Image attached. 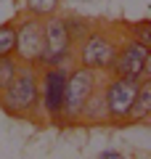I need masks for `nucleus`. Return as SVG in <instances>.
Masks as SVG:
<instances>
[{
	"mask_svg": "<svg viewBox=\"0 0 151 159\" xmlns=\"http://www.w3.org/2000/svg\"><path fill=\"white\" fill-rule=\"evenodd\" d=\"M43 53V19L40 16H27L16 24V48L13 56L21 64H40Z\"/></svg>",
	"mask_w": 151,
	"mask_h": 159,
	"instance_id": "obj_8",
	"label": "nucleus"
},
{
	"mask_svg": "<svg viewBox=\"0 0 151 159\" xmlns=\"http://www.w3.org/2000/svg\"><path fill=\"white\" fill-rule=\"evenodd\" d=\"M66 74H69V66H66V64L45 66V72H40V106H43L45 114L53 117V119H61Z\"/></svg>",
	"mask_w": 151,
	"mask_h": 159,
	"instance_id": "obj_7",
	"label": "nucleus"
},
{
	"mask_svg": "<svg viewBox=\"0 0 151 159\" xmlns=\"http://www.w3.org/2000/svg\"><path fill=\"white\" fill-rule=\"evenodd\" d=\"M149 114H151V82L146 77V80H140L138 96L133 101V109H130L127 119L130 122H143V119H149Z\"/></svg>",
	"mask_w": 151,
	"mask_h": 159,
	"instance_id": "obj_9",
	"label": "nucleus"
},
{
	"mask_svg": "<svg viewBox=\"0 0 151 159\" xmlns=\"http://www.w3.org/2000/svg\"><path fill=\"white\" fill-rule=\"evenodd\" d=\"M19 66H21V61H19L13 53H8V56H0V90L11 82L13 77H16Z\"/></svg>",
	"mask_w": 151,
	"mask_h": 159,
	"instance_id": "obj_10",
	"label": "nucleus"
},
{
	"mask_svg": "<svg viewBox=\"0 0 151 159\" xmlns=\"http://www.w3.org/2000/svg\"><path fill=\"white\" fill-rule=\"evenodd\" d=\"M66 29H69V37H72V43L77 45L80 40H82L85 34L90 32V24L85 21V19H80V16H66Z\"/></svg>",
	"mask_w": 151,
	"mask_h": 159,
	"instance_id": "obj_13",
	"label": "nucleus"
},
{
	"mask_svg": "<svg viewBox=\"0 0 151 159\" xmlns=\"http://www.w3.org/2000/svg\"><path fill=\"white\" fill-rule=\"evenodd\" d=\"M114 53H117V43L106 32H93L90 29L77 43V64L93 69V72H103V69L109 72V66L114 61Z\"/></svg>",
	"mask_w": 151,
	"mask_h": 159,
	"instance_id": "obj_4",
	"label": "nucleus"
},
{
	"mask_svg": "<svg viewBox=\"0 0 151 159\" xmlns=\"http://www.w3.org/2000/svg\"><path fill=\"white\" fill-rule=\"evenodd\" d=\"M58 3H61V0H27V11L32 13V16L45 19V16H50V13H56Z\"/></svg>",
	"mask_w": 151,
	"mask_h": 159,
	"instance_id": "obj_11",
	"label": "nucleus"
},
{
	"mask_svg": "<svg viewBox=\"0 0 151 159\" xmlns=\"http://www.w3.org/2000/svg\"><path fill=\"white\" fill-rule=\"evenodd\" d=\"M138 88H140V77H119V74H114V80H109L103 85V90H101L106 117L127 119L133 101L138 96Z\"/></svg>",
	"mask_w": 151,
	"mask_h": 159,
	"instance_id": "obj_5",
	"label": "nucleus"
},
{
	"mask_svg": "<svg viewBox=\"0 0 151 159\" xmlns=\"http://www.w3.org/2000/svg\"><path fill=\"white\" fill-rule=\"evenodd\" d=\"M130 37L135 43H140V45L151 48V24H149V19H143L138 24H130Z\"/></svg>",
	"mask_w": 151,
	"mask_h": 159,
	"instance_id": "obj_14",
	"label": "nucleus"
},
{
	"mask_svg": "<svg viewBox=\"0 0 151 159\" xmlns=\"http://www.w3.org/2000/svg\"><path fill=\"white\" fill-rule=\"evenodd\" d=\"M16 48V24H3L0 27V56H8Z\"/></svg>",
	"mask_w": 151,
	"mask_h": 159,
	"instance_id": "obj_12",
	"label": "nucleus"
},
{
	"mask_svg": "<svg viewBox=\"0 0 151 159\" xmlns=\"http://www.w3.org/2000/svg\"><path fill=\"white\" fill-rule=\"evenodd\" d=\"M0 106L11 117H29L40 106V69L34 64H21L16 77L0 90Z\"/></svg>",
	"mask_w": 151,
	"mask_h": 159,
	"instance_id": "obj_1",
	"label": "nucleus"
},
{
	"mask_svg": "<svg viewBox=\"0 0 151 159\" xmlns=\"http://www.w3.org/2000/svg\"><path fill=\"white\" fill-rule=\"evenodd\" d=\"M101 159H119V151L109 148V151H101Z\"/></svg>",
	"mask_w": 151,
	"mask_h": 159,
	"instance_id": "obj_15",
	"label": "nucleus"
},
{
	"mask_svg": "<svg viewBox=\"0 0 151 159\" xmlns=\"http://www.w3.org/2000/svg\"><path fill=\"white\" fill-rule=\"evenodd\" d=\"M72 37H69L66 29V19L64 16H50L43 19V53H40V64L37 66H58V64H66L72 56Z\"/></svg>",
	"mask_w": 151,
	"mask_h": 159,
	"instance_id": "obj_2",
	"label": "nucleus"
},
{
	"mask_svg": "<svg viewBox=\"0 0 151 159\" xmlns=\"http://www.w3.org/2000/svg\"><path fill=\"white\" fill-rule=\"evenodd\" d=\"M112 74H119V77H140L146 80L151 72V51L140 43H135L133 37H127L122 45H117V53H114V61L109 66Z\"/></svg>",
	"mask_w": 151,
	"mask_h": 159,
	"instance_id": "obj_6",
	"label": "nucleus"
},
{
	"mask_svg": "<svg viewBox=\"0 0 151 159\" xmlns=\"http://www.w3.org/2000/svg\"><path fill=\"white\" fill-rule=\"evenodd\" d=\"M98 90L95 72L88 66H74L66 74V85H64V106H61V119H80L88 98Z\"/></svg>",
	"mask_w": 151,
	"mask_h": 159,
	"instance_id": "obj_3",
	"label": "nucleus"
}]
</instances>
